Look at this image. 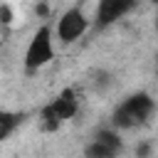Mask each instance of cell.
I'll return each instance as SVG.
<instances>
[{
	"label": "cell",
	"mask_w": 158,
	"mask_h": 158,
	"mask_svg": "<svg viewBox=\"0 0 158 158\" xmlns=\"http://www.w3.org/2000/svg\"><path fill=\"white\" fill-rule=\"evenodd\" d=\"M156 111V101L148 91H136L128 94L121 104H116V109L111 111V126L118 131H131L138 126H146L151 121Z\"/></svg>",
	"instance_id": "obj_1"
},
{
	"label": "cell",
	"mask_w": 158,
	"mask_h": 158,
	"mask_svg": "<svg viewBox=\"0 0 158 158\" xmlns=\"http://www.w3.org/2000/svg\"><path fill=\"white\" fill-rule=\"evenodd\" d=\"M77 111H79V96H77V91L74 89H62L49 104H44V109L40 114V126L44 131H57L69 118H74Z\"/></svg>",
	"instance_id": "obj_2"
},
{
	"label": "cell",
	"mask_w": 158,
	"mask_h": 158,
	"mask_svg": "<svg viewBox=\"0 0 158 158\" xmlns=\"http://www.w3.org/2000/svg\"><path fill=\"white\" fill-rule=\"evenodd\" d=\"M52 59H54V32L49 25H42L32 35V40L25 49L22 64H25V72L32 74V72H40L42 67H47Z\"/></svg>",
	"instance_id": "obj_3"
},
{
	"label": "cell",
	"mask_w": 158,
	"mask_h": 158,
	"mask_svg": "<svg viewBox=\"0 0 158 158\" xmlns=\"http://www.w3.org/2000/svg\"><path fill=\"white\" fill-rule=\"evenodd\" d=\"M89 30V17L84 15V10L79 7H69L62 12V17L57 20V27H54V35L62 44H72L77 42L84 32Z\"/></svg>",
	"instance_id": "obj_4"
},
{
	"label": "cell",
	"mask_w": 158,
	"mask_h": 158,
	"mask_svg": "<svg viewBox=\"0 0 158 158\" xmlns=\"http://www.w3.org/2000/svg\"><path fill=\"white\" fill-rule=\"evenodd\" d=\"M136 5H138V0H99L96 10H94V27L106 30V27L116 25L128 12H133Z\"/></svg>",
	"instance_id": "obj_5"
},
{
	"label": "cell",
	"mask_w": 158,
	"mask_h": 158,
	"mask_svg": "<svg viewBox=\"0 0 158 158\" xmlns=\"http://www.w3.org/2000/svg\"><path fill=\"white\" fill-rule=\"evenodd\" d=\"M123 143H121V136H118V128H99L91 138V143L84 148V153L89 158H111L116 153H121Z\"/></svg>",
	"instance_id": "obj_6"
},
{
	"label": "cell",
	"mask_w": 158,
	"mask_h": 158,
	"mask_svg": "<svg viewBox=\"0 0 158 158\" xmlns=\"http://www.w3.org/2000/svg\"><path fill=\"white\" fill-rule=\"evenodd\" d=\"M25 121L22 111H0V141H7L12 131Z\"/></svg>",
	"instance_id": "obj_7"
},
{
	"label": "cell",
	"mask_w": 158,
	"mask_h": 158,
	"mask_svg": "<svg viewBox=\"0 0 158 158\" xmlns=\"http://www.w3.org/2000/svg\"><path fill=\"white\" fill-rule=\"evenodd\" d=\"M109 84H111V77H109L106 72H99V74L94 77V86H96V89H104V86H109Z\"/></svg>",
	"instance_id": "obj_8"
},
{
	"label": "cell",
	"mask_w": 158,
	"mask_h": 158,
	"mask_svg": "<svg viewBox=\"0 0 158 158\" xmlns=\"http://www.w3.org/2000/svg\"><path fill=\"white\" fill-rule=\"evenodd\" d=\"M0 12H2V25H5V27H10V22H12V12H10V5L5 2V5L0 7Z\"/></svg>",
	"instance_id": "obj_9"
},
{
	"label": "cell",
	"mask_w": 158,
	"mask_h": 158,
	"mask_svg": "<svg viewBox=\"0 0 158 158\" xmlns=\"http://www.w3.org/2000/svg\"><path fill=\"white\" fill-rule=\"evenodd\" d=\"M156 72H158V67H156Z\"/></svg>",
	"instance_id": "obj_10"
}]
</instances>
